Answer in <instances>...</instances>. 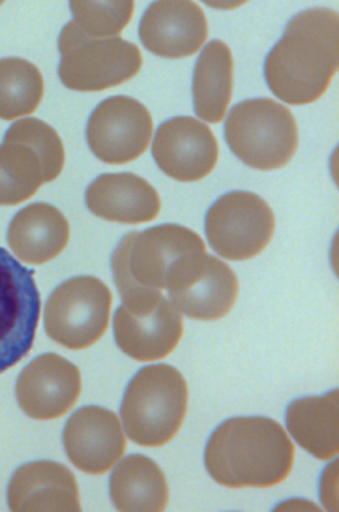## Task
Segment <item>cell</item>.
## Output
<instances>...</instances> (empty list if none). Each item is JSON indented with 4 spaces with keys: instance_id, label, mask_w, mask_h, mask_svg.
Masks as SVG:
<instances>
[{
    "instance_id": "6da1fadb",
    "label": "cell",
    "mask_w": 339,
    "mask_h": 512,
    "mask_svg": "<svg viewBox=\"0 0 339 512\" xmlns=\"http://www.w3.org/2000/svg\"><path fill=\"white\" fill-rule=\"evenodd\" d=\"M339 19L330 8L293 17L265 61L270 91L289 106L313 104L338 74Z\"/></svg>"
},
{
    "instance_id": "7a4b0ae2",
    "label": "cell",
    "mask_w": 339,
    "mask_h": 512,
    "mask_svg": "<svg viewBox=\"0 0 339 512\" xmlns=\"http://www.w3.org/2000/svg\"><path fill=\"white\" fill-rule=\"evenodd\" d=\"M293 466V439L274 419L235 417L208 437L205 467L227 488H272L291 475Z\"/></svg>"
},
{
    "instance_id": "3957f363",
    "label": "cell",
    "mask_w": 339,
    "mask_h": 512,
    "mask_svg": "<svg viewBox=\"0 0 339 512\" xmlns=\"http://www.w3.org/2000/svg\"><path fill=\"white\" fill-rule=\"evenodd\" d=\"M186 377L169 364L141 368L128 383L120 417L126 437L141 447H163L177 437L188 415Z\"/></svg>"
},
{
    "instance_id": "277c9868",
    "label": "cell",
    "mask_w": 339,
    "mask_h": 512,
    "mask_svg": "<svg viewBox=\"0 0 339 512\" xmlns=\"http://www.w3.org/2000/svg\"><path fill=\"white\" fill-rule=\"evenodd\" d=\"M225 139L238 160L259 171L287 166L300 143L293 111L270 98L236 104L227 122Z\"/></svg>"
},
{
    "instance_id": "5b68a950",
    "label": "cell",
    "mask_w": 339,
    "mask_h": 512,
    "mask_svg": "<svg viewBox=\"0 0 339 512\" xmlns=\"http://www.w3.org/2000/svg\"><path fill=\"white\" fill-rule=\"evenodd\" d=\"M165 289L182 316L218 321L233 310L240 286L235 271L223 259L197 252L171 265Z\"/></svg>"
},
{
    "instance_id": "8992f818",
    "label": "cell",
    "mask_w": 339,
    "mask_h": 512,
    "mask_svg": "<svg viewBox=\"0 0 339 512\" xmlns=\"http://www.w3.org/2000/svg\"><path fill=\"white\" fill-rule=\"evenodd\" d=\"M111 304L113 293L100 278H70L47 299L45 331L64 347L87 349L107 331Z\"/></svg>"
},
{
    "instance_id": "52a82bcc",
    "label": "cell",
    "mask_w": 339,
    "mask_h": 512,
    "mask_svg": "<svg viewBox=\"0 0 339 512\" xmlns=\"http://www.w3.org/2000/svg\"><path fill=\"white\" fill-rule=\"evenodd\" d=\"M205 229L218 256L227 261H248L272 242L276 216L263 197L229 192L208 209Z\"/></svg>"
},
{
    "instance_id": "ba28073f",
    "label": "cell",
    "mask_w": 339,
    "mask_h": 512,
    "mask_svg": "<svg viewBox=\"0 0 339 512\" xmlns=\"http://www.w3.org/2000/svg\"><path fill=\"white\" fill-rule=\"evenodd\" d=\"M40 310L34 274L0 246V374L29 355Z\"/></svg>"
},
{
    "instance_id": "9c48e42d",
    "label": "cell",
    "mask_w": 339,
    "mask_h": 512,
    "mask_svg": "<svg viewBox=\"0 0 339 512\" xmlns=\"http://www.w3.org/2000/svg\"><path fill=\"white\" fill-rule=\"evenodd\" d=\"M152 132L154 122L147 107L130 96H113L92 111L87 141L98 160L122 166L147 152Z\"/></svg>"
},
{
    "instance_id": "30bf717a",
    "label": "cell",
    "mask_w": 339,
    "mask_h": 512,
    "mask_svg": "<svg viewBox=\"0 0 339 512\" xmlns=\"http://www.w3.org/2000/svg\"><path fill=\"white\" fill-rule=\"evenodd\" d=\"M141 66L139 47L118 36L89 40L60 55L59 77L70 91L102 92L130 81Z\"/></svg>"
},
{
    "instance_id": "8fae6325",
    "label": "cell",
    "mask_w": 339,
    "mask_h": 512,
    "mask_svg": "<svg viewBox=\"0 0 339 512\" xmlns=\"http://www.w3.org/2000/svg\"><path fill=\"white\" fill-rule=\"evenodd\" d=\"M152 156L167 177L197 182L214 171L220 147L208 124L193 117H175L158 128Z\"/></svg>"
},
{
    "instance_id": "7c38bea8",
    "label": "cell",
    "mask_w": 339,
    "mask_h": 512,
    "mask_svg": "<svg viewBox=\"0 0 339 512\" xmlns=\"http://www.w3.org/2000/svg\"><path fill=\"white\" fill-rule=\"evenodd\" d=\"M141 44L163 59L192 57L208 38L207 16L195 2H154L139 25Z\"/></svg>"
},
{
    "instance_id": "4fadbf2b",
    "label": "cell",
    "mask_w": 339,
    "mask_h": 512,
    "mask_svg": "<svg viewBox=\"0 0 339 512\" xmlns=\"http://www.w3.org/2000/svg\"><path fill=\"white\" fill-rule=\"evenodd\" d=\"M120 351L137 362L162 361L177 349L184 336V319L169 299L148 314H133L120 306L113 317Z\"/></svg>"
},
{
    "instance_id": "5bb4252c",
    "label": "cell",
    "mask_w": 339,
    "mask_h": 512,
    "mask_svg": "<svg viewBox=\"0 0 339 512\" xmlns=\"http://www.w3.org/2000/svg\"><path fill=\"white\" fill-rule=\"evenodd\" d=\"M64 436L75 464L96 475L117 466L128 445L122 422L104 407H85L77 411L68 422Z\"/></svg>"
},
{
    "instance_id": "9a60e30c",
    "label": "cell",
    "mask_w": 339,
    "mask_h": 512,
    "mask_svg": "<svg viewBox=\"0 0 339 512\" xmlns=\"http://www.w3.org/2000/svg\"><path fill=\"white\" fill-rule=\"evenodd\" d=\"M81 374L59 355H44L29 364L17 381V400L36 419H55L74 406Z\"/></svg>"
},
{
    "instance_id": "2e32d148",
    "label": "cell",
    "mask_w": 339,
    "mask_h": 512,
    "mask_svg": "<svg viewBox=\"0 0 339 512\" xmlns=\"http://www.w3.org/2000/svg\"><path fill=\"white\" fill-rule=\"evenodd\" d=\"M89 211L117 224L137 226L152 222L162 211L158 190L135 173H105L87 188Z\"/></svg>"
},
{
    "instance_id": "e0dca14e",
    "label": "cell",
    "mask_w": 339,
    "mask_h": 512,
    "mask_svg": "<svg viewBox=\"0 0 339 512\" xmlns=\"http://www.w3.org/2000/svg\"><path fill=\"white\" fill-rule=\"evenodd\" d=\"M207 252L203 239L188 227L163 224L137 231L130 250L133 280L148 289H165L171 265L188 254Z\"/></svg>"
},
{
    "instance_id": "ac0fdd59",
    "label": "cell",
    "mask_w": 339,
    "mask_h": 512,
    "mask_svg": "<svg viewBox=\"0 0 339 512\" xmlns=\"http://www.w3.org/2000/svg\"><path fill=\"white\" fill-rule=\"evenodd\" d=\"M6 239L19 263L44 265L66 250L70 242V224L57 207L49 203H32L15 214Z\"/></svg>"
},
{
    "instance_id": "d6986e66",
    "label": "cell",
    "mask_w": 339,
    "mask_h": 512,
    "mask_svg": "<svg viewBox=\"0 0 339 512\" xmlns=\"http://www.w3.org/2000/svg\"><path fill=\"white\" fill-rule=\"evenodd\" d=\"M109 494L118 512H165L169 505L167 477L152 458L126 456L109 481Z\"/></svg>"
},
{
    "instance_id": "ffe728a7",
    "label": "cell",
    "mask_w": 339,
    "mask_h": 512,
    "mask_svg": "<svg viewBox=\"0 0 339 512\" xmlns=\"http://www.w3.org/2000/svg\"><path fill=\"white\" fill-rule=\"evenodd\" d=\"M235 87L233 51L222 40L203 47L193 70V109L201 121L218 124L231 106Z\"/></svg>"
},
{
    "instance_id": "44dd1931",
    "label": "cell",
    "mask_w": 339,
    "mask_h": 512,
    "mask_svg": "<svg viewBox=\"0 0 339 512\" xmlns=\"http://www.w3.org/2000/svg\"><path fill=\"white\" fill-rule=\"evenodd\" d=\"M338 400V391L298 398L285 413L289 437L319 460L338 456Z\"/></svg>"
},
{
    "instance_id": "7402d4cb",
    "label": "cell",
    "mask_w": 339,
    "mask_h": 512,
    "mask_svg": "<svg viewBox=\"0 0 339 512\" xmlns=\"http://www.w3.org/2000/svg\"><path fill=\"white\" fill-rule=\"evenodd\" d=\"M74 19L62 29L60 55L89 40L118 38L132 21L135 4L126 2H70Z\"/></svg>"
},
{
    "instance_id": "603a6c76",
    "label": "cell",
    "mask_w": 339,
    "mask_h": 512,
    "mask_svg": "<svg viewBox=\"0 0 339 512\" xmlns=\"http://www.w3.org/2000/svg\"><path fill=\"white\" fill-rule=\"evenodd\" d=\"M45 182L40 156L25 143L4 139L0 145V205L12 207L34 196Z\"/></svg>"
},
{
    "instance_id": "cb8c5ba5",
    "label": "cell",
    "mask_w": 339,
    "mask_h": 512,
    "mask_svg": "<svg viewBox=\"0 0 339 512\" xmlns=\"http://www.w3.org/2000/svg\"><path fill=\"white\" fill-rule=\"evenodd\" d=\"M44 77L25 59L0 61V119L17 121L32 115L44 100Z\"/></svg>"
},
{
    "instance_id": "d4e9b609",
    "label": "cell",
    "mask_w": 339,
    "mask_h": 512,
    "mask_svg": "<svg viewBox=\"0 0 339 512\" xmlns=\"http://www.w3.org/2000/svg\"><path fill=\"white\" fill-rule=\"evenodd\" d=\"M4 139L25 143L30 149H34L44 164L45 182L59 179L66 162V154L57 130L51 128L47 122L40 119H23V121L14 122L8 128Z\"/></svg>"
},
{
    "instance_id": "484cf974",
    "label": "cell",
    "mask_w": 339,
    "mask_h": 512,
    "mask_svg": "<svg viewBox=\"0 0 339 512\" xmlns=\"http://www.w3.org/2000/svg\"><path fill=\"white\" fill-rule=\"evenodd\" d=\"M137 231L128 233L122 241L118 242L113 256H111V271L113 280L118 287L122 306L128 308L133 314H148L152 312L163 299L162 291L148 289L133 280L130 272V250H132L133 239Z\"/></svg>"
},
{
    "instance_id": "4316f807",
    "label": "cell",
    "mask_w": 339,
    "mask_h": 512,
    "mask_svg": "<svg viewBox=\"0 0 339 512\" xmlns=\"http://www.w3.org/2000/svg\"><path fill=\"white\" fill-rule=\"evenodd\" d=\"M272 512H325L317 503L308 501V499H289V501H283L276 509Z\"/></svg>"
}]
</instances>
